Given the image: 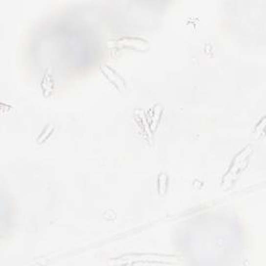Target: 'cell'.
<instances>
[{"label": "cell", "instance_id": "1", "mask_svg": "<svg viewBox=\"0 0 266 266\" xmlns=\"http://www.w3.org/2000/svg\"><path fill=\"white\" fill-rule=\"evenodd\" d=\"M102 73L105 75V77L110 80L119 90L122 91L126 89V85H125V81L123 80V78L114 70L110 68L108 66H103Z\"/></svg>", "mask_w": 266, "mask_h": 266}]
</instances>
